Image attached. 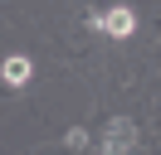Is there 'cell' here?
I'll return each instance as SVG.
<instances>
[{
	"label": "cell",
	"instance_id": "7a4b0ae2",
	"mask_svg": "<svg viewBox=\"0 0 161 155\" xmlns=\"http://www.w3.org/2000/svg\"><path fill=\"white\" fill-rule=\"evenodd\" d=\"M88 24L98 29V34H112V39H132V34H137L132 5H108V10H98V15H88Z\"/></svg>",
	"mask_w": 161,
	"mask_h": 155
},
{
	"label": "cell",
	"instance_id": "6da1fadb",
	"mask_svg": "<svg viewBox=\"0 0 161 155\" xmlns=\"http://www.w3.org/2000/svg\"><path fill=\"white\" fill-rule=\"evenodd\" d=\"M132 150H137V126L127 116H112L98 136V155H132Z\"/></svg>",
	"mask_w": 161,
	"mask_h": 155
},
{
	"label": "cell",
	"instance_id": "3957f363",
	"mask_svg": "<svg viewBox=\"0 0 161 155\" xmlns=\"http://www.w3.org/2000/svg\"><path fill=\"white\" fill-rule=\"evenodd\" d=\"M30 78H34V63H30L25 53H10V58H0V82H5V87H25Z\"/></svg>",
	"mask_w": 161,
	"mask_h": 155
}]
</instances>
